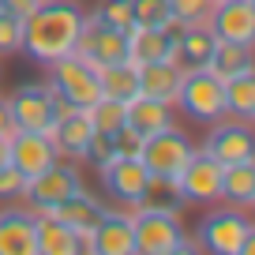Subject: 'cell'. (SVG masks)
Here are the masks:
<instances>
[{
	"instance_id": "6da1fadb",
	"label": "cell",
	"mask_w": 255,
	"mask_h": 255,
	"mask_svg": "<svg viewBox=\"0 0 255 255\" xmlns=\"http://www.w3.org/2000/svg\"><path fill=\"white\" fill-rule=\"evenodd\" d=\"M83 23H87V11L75 0H41L23 19V53L45 68V64L75 53Z\"/></svg>"
},
{
	"instance_id": "7a4b0ae2",
	"label": "cell",
	"mask_w": 255,
	"mask_h": 255,
	"mask_svg": "<svg viewBox=\"0 0 255 255\" xmlns=\"http://www.w3.org/2000/svg\"><path fill=\"white\" fill-rule=\"evenodd\" d=\"M195 248H203L210 255H252L255 225L248 218V210L214 203V210H207L195 225Z\"/></svg>"
},
{
	"instance_id": "3957f363",
	"label": "cell",
	"mask_w": 255,
	"mask_h": 255,
	"mask_svg": "<svg viewBox=\"0 0 255 255\" xmlns=\"http://www.w3.org/2000/svg\"><path fill=\"white\" fill-rule=\"evenodd\" d=\"M45 83L56 94V102L68 109H87L90 102L102 98V83H98V68L83 60L79 53H68L60 60L45 64Z\"/></svg>"
},
{
	"instance_id": "277c9868",
	"label": "cell",
	"mask_w": 255,
	"mask_h": 255,
	"mask_svg": "<svg viewBox=\"0 0 255 255\" xmlns=\"http://www.w3.org/2000/svg\"><path fill=\"white\" fill-rule=\"evenodd\" d=\"M135 255H180L195 252L188 240V229L180 225V214L173 210H154V207H135Z\"/></svg>"
},
{
	"instance_id": "5b68a950",
	"label": "cell",
	"mask_w": 255,
	"mask_h": 255,
	"mask_svg": "<svg viewBox=\"0 0 255 255\" xmlns=\"http://www.w3.org/2000/svg\"><path fill=\"white\" fill-rule=\"evenodd\" d=\"M173 109H180L195 124H214L225 117V90L210 68H184L180 90L173 98Z\"/></svg>"
},
{
	"instance_id": "8992f818",
	"label": "cell",
	"mask_w": 255,
	"mask_h": 255,
	"mask_svg": "<svg viewBox=\"0 0 255 255\" xmlns=\"http://www.w3.org/2000/svg\"><path fill=\"white\" fill-rule=\"evenodd\" d=\"M222 161H214L207 150H191L184 169L173 176L184 207H214L222 203Z\"/></svg>"
},
{
	"instance_id": "52a82bcc",
	"label": "cell",
	"mask_w": 255,
	"mask_h": 255,
	"mask_svg": "<svg viewBox=\"0 0 255 255\" xmlns=\"http://www.w3.org/2000/svg\"><path fill=\"white\" fill-rule=\"evenodd\" d=\"M191 139L184 135L176 124L161 128V131H154V135L143 139V146H139V161L146 165V173L150 176H161V180H173L176 173L184 169V161L191 158Z\"/></svg>"
},
{
	"instance_id": "ba28073f",
	"label": "cell",
	"mask_w": 255,
	"mask_h": 255,
	"mask_svg": "<svg viewBox=\"0 0 255 255\" xmlns=\"http://www.w3.org/2000/svg\"><path fill=\"white\" fill-rule=\"evenodd\" d=\"M98 176H102L105 195H109L117 207H128V210H135L139 203H143L146 184H150V173H146L143 161L139 158H120V154H113L109 161H102V165H98Z\"/></svg>"
},
{
	"instance_id": "9c48e42d",
	"label": "cell",
	"mask_w": 255,
	"mask_h": 255,
	"mask_svg": "<svg viewBox=\"0 0 255 255\" xmlns=\"http://www.w3.org/2000/svg\"><path fill=\"white\" fill-rule=\"evenodd\" d=\"M68 105L56 102V94L49 90V83H23L15 94L8 98V113H11V124L26 128V131H49L53 120Z\"/></svg>"
},
{
	"instance_id": "30bf717a",
	"label": "cell",
	"mask_w": 255,
	"mask_h": 255,
	"mask_svg": "<svg viewBox=\"0 0 255 255\" xmlns=\"http://www.w3.org/2000/svg\"><path fill=\"white\" fill-rule=\"evenodd\" d=\"M83 188V176H79V169H75V161L68 158H56L53 165H45L38 176H30L26 180V188H23V203L30 210H53L60 199H68L72 191H79Z\"/></svg>"
},
{
	"instance_id": "8fae6325",
	"label": "cell",
	"mask_w": 255,
	"mask_h": 255,
	"mask_svg": "<svg viewBox=\"0 0 255 255\" xmlns=\"http://www.w3.org/2000/svg\"><path fill=\"white\" fill-rule=\"evenodd\" d=\"M199 150H207L210 158L222 161V165L255 161V135H252V124H248V120H237V117L214 120Z\"/></svg>"
},
{
	"instance_id": "7c38bea8",
	"label": "cell",
	"mask_w": 255,
	"mask_h": 255,
	"mask_svg": "<svg viewBox=\"0 0 255 255\" xmlns=\"http://www.w3.org/2000/svg\"><path fill=\"white\" fill-rule=\"evenodd\" d=\"M83 252L94 255H135V214L128 207L120 210H102L98 225L83 240Z\"/></svg>"
},
{
	"instance_id": "4fadbf2b",
	"label": "cell",
	"mask_w": 255,
	"mask_h": 255,
	"mask_svg": "<svg viewBox=\"0 0 255 255\" xmlns=\"http://www.w3.org/2000/svg\"><path fill=\"white\" fill-rule=\"evenodd\" d=\"M56 158H60V150H56V143H53L49 131H26V128H15V131L8 135V161L26 176V180L38 176L45 165H53Z\"/></svg>"
},
{
	"instance_id": "5bb4252c",
	"label": "cell",
	"mask_w": 255,
	"mask_h": 255,
	"mask_svg": "<svg viewBox=\"0 0 255 255\" xmlns=\"http://www.w3.org/2000/svg\"><path fill=\"white\" fill-rule=\"evenodd\" d=\"M75 53H79L83 60H90L94 68L128 60V34L113 30V26H105V23H98V19L87 15V23H83V30H79V41H75Z\"/></svg>"
},
{
	"instance_id": "9a60e30c",
	"label": "cell",
	"mask_w": 255,
	"mask_h": 255,
	"mask_svg": "<svg viewBox=\"0 0 255 255\" xmlns=\"http://www.w3.org/2000/svg\"><path fill=\"white\" fill-rule=\"evenodd\" d=\"M207 26L222 41H255V0H214Z\"/></svg>"
},
{
	"instance_id": "2e32d148",
	"label": "cell",
	"mask_w": 255,
	"mask_h": 255,
	"mask_svg": "<svg viewBox=\"0 0 255 255\" xmlns=\"http://www.w3.org/2000/svg\"><path fill=\"white\" fill-rule=\"evenodd\" d=\"M49 135H53L56 150H60V158H72V161H87V150L90 143H94V124H90L87 109H64L60 117L53 120V128H49Z\"/></svg>"
},
{
	"instance_id": "e0dca14e",
	"label": "cell",
	"mask_w": 255,
	"mask_h": 255,
	"mask_svg": "<svg viewBox=\"0 0 255 255\" xmlns=\"http://www.w3.org/2000/svg\"><path fill=\"white\" fill-rule=\"evenodd\" d=\"M176 26H135L128 34V60L146 64V60H176Z\"/></svg>"
},
{
	"instance_id": "ac0fdd59",
	"label": "cell",
	"mask_w": 255,
	"mask_h": 255,
	"mask_svg": "<svg viewBox=\"0 0 255 255\" xmlns=\"http://www.w3.org/2000/svg\"><path fill=\"white\" fill-rule=\"evenodd\" d=\"M83 237L49 210H34V255H79Z\"/></svg>"
},
{
	"instance_id": "d6986e66",
	"label": "cell",
	"mask_w": 255,
	"mask_h": 255,
	"mask_svg": "<svg viewBox=\"0 0 255 255\" xmlns=\"http://www.w3.org/2000/svg\"><path fill=\"white\" fill-rule=\"evenodd\" d=\"M102 210H105V203L98 199V195H90L87 188H79V191H72L68 199H60L49 214H56L68 229H75L83 240L90 237V229L98 225V218H102Z\"/></svg>"
},
{
	"instance_id": "ffe728a7",
	"label": "cell",
	"mask_w": 255,
	"mask_h": 255,
	"mask_svg": "<svg viewBox=\"0 0 255 255\" xmlns=\"http://www.w3.org/2000/svg\"><path fill=\"white\" fill-rule=\"evenodd\" d=\"M0 255H34V210H0Z\"/></svg>"
},
{
	"instance_id": "44dd1931",
	"label": "cell",
	"mask_w": 255,
	"mask_h": 255,
	"mask_svg": "<svg viewBox=\"0 0 255 255\" xmlns=\"http://www.w3.org/2000/svg\"><path fill=\"white\" fill-rule=\"evenodd\" d=\"M135 68H139V94L173 105L176 90H180V79H184L180 64L176 60H146V64H135Z\"/></svg>"
},
{
	"instance_id": "7402d4cb",
	"label": "cell",
	"mask_w": 255,
	"mask_h": 255,
	"mask_svg": "<svg viewBox=\"0 0 255 255\" xmlns=\"http://www.w3.org/2000/svg\"><path fill=\"white\" fill-rule=\"evenodd\" d=\"M214 45H218V34L207 23L176 26V64L180 68H207Z\"/></svg>"
},
{
	"instance_id": "603a6c76",
	"label": "cell",
	"mask_w": 255,
	"mask_h": 255,
	"mask_svg": "<svg viewBox=\"0 0 255 255\" xmlns=\"http://www.w3.org/2000/svg\"><path fill=\"white\" fill-rule=\"evenodd\" d=\"M176 124L173 120V105L169 102H158V98H146V94H135L128 102V128L135 131V135H154L161 128Z\"/></svg>"
},
{
	"instance_id": "cb8c5ba5",
	"label": "cell",
	"mask_w": 255,
	"mask_h": 255,
	"mask_svg": "<svg viewBox=\"0 0 255 255\" xmlns=\"http://www.w3.org/2000/svg\"><path fill=\"white\" fill-rule=\"evenodd\" d=\"M222 203L240 210L255 207V161H237L222 169Z\"/></svg>"
},
{
	"instance_id": "d4e9b609",
	"label": "cell",
	"mask_w": 255,
	"mask_h": 255,
	"mask_svg": "<svg viewBox=\"0 0 255 255\" xmlns=\"http://www.w3.org/2000/svg\"><path fill=\"white\" fill-rule=\"evenodd\" d=\"M252 64H255V53L248 41H222L218 38L214 53H210L207 68L218 75V79H229V75H240V72H252Z\"/></svg>"
},
{
	"instance_id": "484cf974",
	"label": "cell",
	"mask_w": 255,
	"mask_h": 255,
	"mask_svg": "<svg viewBox=\"0 0 255 255\" xmlns=\"http://www.w3.org/2000/svg\"><path fill=\"white\" fill-rule=\"evenodd\" d=\"M98 83H102L105 98H117V102H131L139 94V68L131 60H117L98 68Z\"/></svg>"
},
{
	"instance_id": "4316f807",
	"label": "cell",
	"mask_w": 255,
	"mask_h": 255,
	"mask_svg": "<svg viewBox=\"0 0 255 255\" xmlns=\"http://www.w3.org/2000/svg\"><path fill=\"white\" fill-rule=\"evenodd\" d=\"M222 90H225V117H237V120L255 117V72L222 79Z\"/></svg>"
},
{
	"instance_id": "83f0119b",
	"label": "cell",
	"mask_w": 255,
	"mask_h": 255,
	"mask_svg": "<svg viewBox=\"0 0 255 255\" xmlns=\"http://www.w3.org/2000/svg\"><path fill=\"white\" fill-rule=\"evenodd\" d=\"M87 117L90 124H94V131H102V135H113V131H120V128L128 124V102H117V98H98V102L87 105Z\"/></svg>"
},
{
	"instance_id": "f1b7e54d",
	"label": "cell",
	"mask_w": 255,
	"mask_h": 255,
	"mask_svg": "<svg viewBox=\"0 0 255 255\" xmlns=\"http://www.w3.org/2000/svg\"><path fill=\"white\" fill-rule=\"evenodd\" d=\"M90 19L113 26V30H124V34L135 30V23H131V0H98Z\"/></svg>"
},
{
	"instance_id": "f546056e",
	"label": "cell",
	"mask_w": 255,
	"mask_h": 255,
	"mask_svg": "<svg viewBox=\"0 0 255 255\" xmlns=\"http://www.w3.org/2000/svg\"><path fill=\"white\" fill-rule=\"evenodd\" d=\"M139 207H154V210H173V214H180L184 203H180V191H176L173 180H161V176H150V184H146V195Z\"/></svg>"
},
{
	"instance_id": "4dcf8cb0",
	"label": "cell",
	"mask_w": 255,
	"mask_h": 255,
	"mask_svg": "<svg viewBox=\"0 0 255 255\" xmlns=\"http://www.w3.org/2000/svg\"><path fill=\"white\" fill-rule=\"evenodd\" d=\"M131 23L135 26H169V0H131Z\"/></svg>"
},
{
	"instance_id": "1f68e13d",
	"label": "cell",
	"mask_w": 255,
	"mask_h": 255,
	"mask_svg": "<svg viewBox=\"0 0 255 255\" xmlns=\"http://www.w3.org/2000/svg\"><path fill=\"white\" fill-rule=\"evenodd\" d=\"M23 53V19L0 8V56Z\"/></svg>"
},
{
	"instance_id": "d6a6232c",
	"label": "cell",
	"mask_w": 255,
	"mask_h": 255,
	"mask_svg": "<svg viewBox=\"0 0 255 255\" xmlns=\"http://www.w3.org/2000/svg\"><path fill=\"white\" fill-rule=\"evenodd\" d=\"M210 8H214V0H169V15H173V23H180V26L207 23Z\"/></svg>"
},
{
	"instance_id": "836d02e7",
	"label": "cell",
	"mask_w": 255,
	"mask_h": 255,
	"mask_svg": "<svg viewBox=\"0 0 255 255\" xmlns=\"http://www.w3.org/2000/svg\"><path fill=\"white\" fill-rule=\"evenodd\" d=\"M23 188H26V176L11 161H4L0 165V203H19L23 199Z\"/></svg>"
},
{
	"instance_id": "e575fe53",
	"label": "cell",
	"mask_w": 255,
	"mask_h": 255,
	"mask_svg": "<svg viewBox=\"0 0 255 255\" xmlns=\"http://www.w3.org/2000/svg\"><path fill=\"white\" fill-rule=\"evenodd\" d=\"M109 146L113 154H120V158H139V146H143V135H135L131 128H120V131H113L109 135Z\"/></svg>"
},
{
	"instance_id": "d590c367",
	"label": "cell",
	"mask_w": 255,
	"mask_h": 255,
	"mask_svg": "<svg viewBox=\"0 0 255 255\" xmlns=\"http://www.w3.org/2000/svg\"><path fill=\"white\" fill-rule=\"evenodd\" d=\"M38 4H41V0H0V8L11 11V15H19V19H26Z\"/></svg>"
},
{
	"instance_id": "8d00e7d4",
	"label": "cell",
	"mask_w": 255,
	"mask_h": 255,
	"mask_svg": "<svg viewBox=\"0 0 255 255\" xmlns=\"http://www.w3.org/2000/svg\"><path fill=\"white\" fill-rule=\"evenodd\" d=\"M11 131H15V124H11V113H8V98L0 94V135L8 139Z\"/></svg>"
},
{
	"instance_id": "74e56055",
	"label": "cell",
	"mask_w": 255,
	"mask_h": 255,
	"mask_svg": "<svg viewBox=\"0 0 255 255\" xmlns=\"http://www.w3.org/2000/svg\"><path fill=\"white\" fill-rule=\"evenodd\" d=\"M4 161H8V139L0 135V165H4Z\"/></svg>"
},
{
	"instance_id": "f35d334b",
	"label": "cell",
	"mask_w": 255,
	"mask_h": 255,
	"mask_svg": "<svg viewBox=\"0 0 255 255\" xmlns=\"http://www.w3.org/2000/svg\"><path fill=\"white\" fill-rule=\"evenodd\" d=\"M0 75H4V72H0Z\"/></svg>"
}]
</instances>
